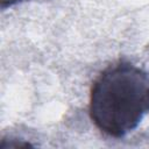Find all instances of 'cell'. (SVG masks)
I'll list each match as a JSON object with an SVG mask.
<instances>
[{
    "mask_svg": "<svg viewBox=\"0 0 149 149\" xmlns=\"http://www.w3.org/2000/svg\"><path fill=\"white\" fill-rule=\"evenodd\" d=\"M22 1H26V0H1V7L2 8H6V7H10L13 5H16V3H20Z\"/></svg>",
    "mask_w": 149,
    "mask_h": 149,
    "instance_id": "cell-2",
    "label": "cell"
},
{
    "mask_svg": "<svg viewBox=\"0 0 149 149\" xmlns=\"http://www.w3.org/2000/svg\"><path fill=\"white\" fill-rule=\"evenodd\" d=\"M149 112V74L128 61L105 68L90 90L88 114L104 134L120 139L133 132Z\"/></svg>",
    "mask_w": 149,
    "mask_h": 149,
    "instance_id": "cell-1",
    "label": "cell"
}]
</instances>
